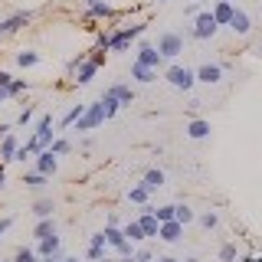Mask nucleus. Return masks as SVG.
I'll list each match as a JSON object with an SVG mask.
<instances>
[{
	"label": "nucleus",
	"mask_w": 262,
	"mask_h": 262,
	"mask_svg": "<svg viewBox=\"0 0 262 262\" xmlns=\"http://www.w3.org/2000/svg\"><path fill=\"white\" fill-rule=\"evenodd\" d=\"M229 30H233L236 36H246V33L252 30V20H249V13L236 7V13H233V23H229Z\"/></svg>",
	"instance_id": "13"
},
{
	"label": "nucleus",
	"mask_w": 262,
	"mask_h": 262,
	"mask_svg": "<svg viewBox=\"0 0 262 262\" xmlns=\"http://www.w3.org/2000/svg\"><path fill=\"white\" fill-rule=\"evenodd\" d=\"M13 85V76L10 72H0V89H10Z\"/></svg>",
	"instance_id": "39"
},
{
	"label": "nucleus",
	"mask_w": 262,
	"mask_h": 262,
	"mask_svg": "<svg viewBox=\"0 0 262 262\" xmlns=\"http://www.w3.org/2000/svg\"><path fill=\"white\" fill-rule=\"evenodd\" d=\"M125 236H128L131 243H141V239H147V236H144V229H141V223H138V220H135V223H128V226H125Z\"/></svg>",
	"instance_id": "28"
},
{
	"label": "nucleus",
	"mask_w": 262,
	"mask_h": 262,
	"mask_svg": "<svg viewBox=\"0 0 262 262\" xmlns=\"http://www.w3.org/2000/svg\"><path fill=\"white\" fill-rule=\"evenodd\" d=\"M105 246H108L105 233H95L92 236V246H89V259H92V262H102L105 259Z\"/></svg>",
	"instance_id": "15"
},
{
	"label": "nucleus",
	"mask_w": 262,
	"mask_h": 262,
	"mask_svg": "<svg viewBox=\"0 0 262 262\" xmlns=\"http://www.w3.org/2000/svg\"><path fill=\"white\" fill-rule=\"evenodd\" d=\"M184 13H187V16H196V13H200V7H196V4H187Z\"/></svg>",
	"instance_id": "42"
},
{
	"label": "nucleus",
	"mask_w": 262,
	"mask_h": 262,
	"mask_svg": "<svg viewBox=\"0 0 262 262\" xmlns=\"http://www.w3.org/2000/svg\"><path fill=\"white\" fill-rule=\"evenodd\" d=\"M23 184H27V187H43V184H46V174H39V170H33V174H23Z\"/></svg>",
	"instance_id": "33"
},
{
	"label": "nucleus",
	"mask_w": 262,
	"mask_h": 262,
	"mask_svg": "<svg viewBox=\"0 0 262 262\" xmlns=\"http://www.w3.org/2000/svg\"><path fill=\"white\" fill-rule=\"evenodd\" d=\"M49 151H53V154H66V151H69V141H66V138H56Z\"/></svg>",
	"instance_id": "37"
},
{
	"label": "nucleus",
	"mask_w": 262,
	"mask_h": 262,
	"mask_svg": "<svg viewBox=\"0 0 262 262\" xmlns=\"http://www.w3.org/2000/svg\"><path fill=\"white\" fill-rule=\"evenodd\" d=\"M59 252V236H46V239H39V256L49 259V256H56Z\"/></svg>",
	"instance_id": "23"
},
{
	"label": "nucleus",
	"mask_w": 262,
	"mask_h": 262,
	"mask_svg": "<svg viewBox=\"0 0 262 262\" xmlns=\"http://www.w3.org/2000/svg\"><path fill=\"white\" fill-rule=\"evenodd\" d=\"M141 33H144V23H131V27L112 30V49H115V53H125V49L131 46V39H138Z\"/></svg>",
	"instance_id": "1"
},
{
	"label": "nucleus",
	"mask_w": 262,
	"mask_h": 262,
	"mask_svg": "<svg viewBox=\"0 0 262 262\" xmlns=\"http://www.w3.org/2000/svg\"><path fill=\"white\" fill-rule=\"evenodd\" d=\"M243 262H262V259L259 256H249V259H243Z\"/></svg>",
	"instance_id": "46"
},
{
	"label": "nucleus",
	"mask_w": 262,
	"mask_h": 262,
	"mask_svg": "<svg viewBox=\"0 0 262 262\" xmlns=\"http://www.w3.org/2000/svg\"><path fill=\"white\" fill-rule=\"evenodd\" d=\"M4 180H7V170H4V161H0V187H4Z\"/></svg>",
	"instance_id": "45"
},
{
	"label": "nucleus",
	"mask_w": 262,
	"mask_h": 262,
	"mask_svg": "<svg viewBox=\"0 0 262 262\" xmlns=\"http://www.w3.org/2000/svg\"><path fill=\"white\" fill-rule=\"evenodd\" d=\"M161 262H180V259H161Z\"/></svg>",
	"instance_id": "48"
},
{
	"label": "nucleus",
	"mask_w": 262,
	"mask_h": 262,
	"mask_svg": "<svg viewBox=\"0 0 262 262\" xmlns=\"http://www.w3.org/2000/svg\"><path fill=\"white\" fill-rule=\"evenodd\" d=\"M7 135H10V125H0V141H4Z\"/></svg>",
	"instance_id": "44"
},
{
	"label": "nucleus",
	"mask_w": 262,
	"mask_h": 262,
	"mask_svg": "<svg viewBox=\"0 0 262 262\" xmlns=\"http://www.w3.org/2000/svg\"><path fill=\"white\" fill-rule=\"evenodd\" d=\"M56 158H59V154H53V151H49V147H46V151H39V158H36V170H39V174H56V167H59V161H56Z\"/></svg>",
	"instance_id": "11"
},
{
	"label": "nucleus",
	"mask_w": 262,
	"mask_h": 262,
	"mask_svg": "<svg viewBox=\"0 0 262 262\" xmlns=\"http://www.w3.org/2000/svg\"><path fill=\"white\" fill-rule=\"evenodd\" d=\"M98 62H102V49H98V56H92V59H85L76 69V82L79 85H85V82H92V76L98 72Z\"/></svg>",
	"instance_id": "7"
},
{
	"label": "nucleus",
	"mask_w": 262,
	"mask_h": 262,
	"mask_svg": "<svg viewBox=\"0 0 262 262\" xmlns=\"http://www.w3.org/2000/svg\"><path fill=\"white\" fill-rule=\"evenodd\" d=\"M16 151H20V144H16V138H13V131L0 141V161H16Z\"/></svg>",
	"instance_id": "16"
},
{
	"label": "nucleus",
	"mask_w": 262,
	"mask_h": 262,
	"mask_svg": "<svg viewBox=\"0 0 262 262\" xmlns=\"http://www.w3.org/2000/svg\"><path fill=\"white\" fill-rule=\"evenodd\" d=\"M30 20H33L30 10H16V13H10V16H4V20H0V36H7V33H16L20 27H27Z\"/></svg>",
	"instance_id": "6"
},
{
	"label": "nucleus",
	"mask_w": 262,
	"mask_h": 262,
	"mask_svg": "<svg viewBox=\"0 0 262 262\" xmlns=\"http://www.w3.org/2000/svg\"><path fill=\"white\" fill-rule=\"evenodd\" d=\"M216 30H220V23H216V16H213V10H200V13L193 16L190 36H193V39H210Z\"/></svg>",
	"instance_id": "2"
},
{
	"label": "nucleus",
	"mask_w": 262,
	"mask_h": 262,
	"mask_svg": "<svg viewBox=\"0 0 262 262\" xmlns=\"http://www.w3.org/2000/svg\"><path fill=\"white\" fill-rule=\"evenodd\" d=\"M112 92L118 95V102H121V105H131V102H135V92H131L128 85H112Z\"/></svg>",
	"instance_id": "31"
},
{
	"label": "nucleus",
	"mask_w": 262,
	"mask_h": 262,
	"mask_svg": "<svg viewBox=\"0 0 262 262\" xmlns=\"http://www.w3.org/2000/svg\"><path fill=\"white\" fill-rule=\"evenodd\" d=\"M151 213L158 216V223H167V220H177V203H164V207H151Z\"/></svg>",
	"instance_id": "22"
},
{
	"label": "nucleus",
	"mask_w": 262,
	"mask_h": 262,
	"mask_svg": "<svg viewBox=\"0 0 262 262\" xmlns=\"http://www.w3.org/2000/svg\"><path fill=\"white\" fill-rule=\"evenodd\" d=\"M220 79H223V66H216V62H207V66H200V69H196V82L216 85Z\"/></svg>",
	"instance_id": "10"
},
{
	"label": "nucleus",
	"mask_w": 262,
	"mask_h": 262,
	"mask_svg": "<svg viewBox=\"0 0 262 262\" xmlns=\"http://www.w3.org/2000/svg\"><path fill=\"white\" fill-rule=\"evenodd\" d=\"M82 4H85V7H89V4H95V0H82Z\"/></svg>",
	"instance_id": "49"
},
{
	"label": "nucleus",
	"mask_w": 262,
	"mask_h": 262,
	"mask_svg": "<svg viewBox=\"0 0 262 262\" xmlns=\"http://www.w3.org/2000/svg\"><path fill=\"white\" fill-rule=\"evenodd\" d=\"M16 62L27 69V66H36L39 62V53H33V49H23V53H16Z\"/></svg>",
	"instance_id": "30"
},
{
	"label": "nucleus",
	"mask_w": 262,
	"mask_h": 262,
	"mask_svg": "<svg viewBox=\"0 0 262 262\" xmlns=\"http://www.w3.org/2000/svg\"><path fill=\"white\" fill-rule=\"evenodd\" d=\"M16 262H36V252L27 249V246H20V249H16Z\"/></svg>",
	"instance_id": "34"
},
{
	"label": "nucleus",
	"mask_w": 262,
	"mask_h": 262,
	"mask_svg": "<svg viewBox=\"0 0 262 262\" xmlns=\"http://www.w3.org/2000/svg\"><path fill=\"white\" fill-rule=\"evenodd\" d=\"M167 82H170L174 89H184V92H187V89H193L196 72L187 69V66H170V69H167Z\"/></svg>",
	"instance_id": "4"
},
{
	"label": "nucleus",
	"mask_w": 262,
	"mask_h": 262,
	"mask_svg": "<svg viewBox=\"0 0 262 262\" xmlns=\"http://www.w3.org/2000/svg\"><path fill=\"white\" fill-rule=\"evenodd\" d=\"M158 53L164 59H177V56L184 53V36H177V33H161L158 36Z\"/></svg>",
	"instance_id": "3"
},
{
	"label": "nucleus",
	"mask_w": 262,
	"mask_h": 262,
	"mask_svg": "<svg viewBox=\"0 0 262 262\" xmlns=\"http://www.w3.org/2000/svg\"><path fill=\"white\" fill-rule=\"evenodd\" d=\"M233 13H236L233 0H216V4H213V16H216L220 27H229V23H233Z\"/></svg>",
	"instance_id": "9"
},
{
	"label": "nucleus",
	"mask_w": 262,
	"mask_h": 262,
	"mask_svg": "<svg viewBox=\"0 0 262 262\" xmlns=\"http://www.w3.org/2000/svg\"><path fill=\"white\" fill-rule=\"evenodd\" d=\"M102 105H105V118H115V112L121 108V102H118V95L112 92V89H105V95H102Z\"/></svg>",
	"instance_id": "20"
},
{
	"label": "nucleus",
	"mask_w": 262,
	"mask_h": 262,
	"mask_svg": "<svg viewBox=\"0 0 262 262\" xmlns=\"http://www.w3.org/2000/svg\"><path fill=\"white\" fill-rule=\"evenodd\" d=\"M102 262H121V259H102Z\"/></svg>",
	"instance_id": "47"
},
{
	"label": "nucleus",
	"mask_w": 262,
	"mask_h": 262,
	"mask_svg": "<svg viewBox=\"0 0 262 262\" xmlns=\"http://www.w3.org/2000/svg\"><path fill=\"white\" fill-rule=\"evenodd\" d=\"M131 79H138V82H154V79H158V69L135 62V66H131Z\"/></svg>",
	"instance_id": "18"
},
{
	"label": "nucleus",
	"mask_w": 262,
	"mask_h": 262,
	"mask_svg": "<svg viewBox=\"0 0 262 262\" xmlns=\"http://www.w3.org/2000/svg\"><path fill=\"white\" fill-rule=\"evenodd\" d=\"M138 223H141L144 236H158V233H161V223H158V216L151 213V207H144V216L138 220Z\"/></svg>",
	"instance_id": "17"
},
{
	"label": "nucleus",
	"mask_w": 262,
	"mask_h": 262,
	"mask_svg": "<svg viewBox=\"0 0 262 262\" xmlns=\"http://www.w3.org/2000/svg\"><path fill=\"white\" fill-rule=\"evenodd\" d=\"M193 216H196V213L190 210V207H187V203H177V223H193Z\"/></svg>",
	"instance_id": "32"
},
{
	"label": "nucleus",
	"mask_w": 262,
	"mask_h": 262,
	"mask_svg": "<svg viewBox=\"0 0 262 262\" xmlns=\"http://www.w3.org/2000/svg\"><path fill=\"white\" fill-rule=\"evenodd\" d=\"M105 121V105L102 102H95V105H89L85 108V115L76 121V131H92V128H98Z\"/></svg>",
	"instance_id": "5"
},
{
	"label": "nucleus",
	"mask_w": 262,
	"mask_h": 262,
	"mask_svg": "<svg viewBox=\"0 0 262 262\" xmlns=\"http://www.w3.org/2000/svg\"><path fill=\"white\" fill-rule=\"evenodd\" d=\"M7 98H10V89H0V105H4Z\"/></svg>",
	"instance_id": "43"
},
{
	"label": "nucleus",
	"mask_w": 262,
	"mask_h": 262,
	"mask_svg": "<svg viewBox=\"0 0 262 262\" xmlns=\"http://www.w3.org/2000/svg\"><path fill=\"white\" fill-rule=\"evenodd\" d=\"M105 239H108V246H125L128 243V236H125V229H118V226H105Z\"/></svg>",
	"instance_id": "24"
},
{
	"label": "nucleus",
	"mask_w": 262,
	"mask_h": 262,
	"mask_svg": "<svg viewBox=\"0 0 262 262\" xmlns=\"http://www.w3.org/2000/svg\"><path fill=\"white\" fill-rule=\"evenodd\" d=\"M10 223H13L10 216H4V220H0V239H4V233H7V229H10Z\"/></svg>",
	"instance_id": "41"
},
{
	"label": "nucleus",
	"mask_w": 262,
	"mask_h": 262,
	"mask_svg": "<svg viewBox=\"0 0 262 262\" xmlns=\"http://www.w3.org/2000/svg\"><path fill=\"white\" fill-rule=\"evenodd\" d=\"M187 262H196V259H187Z\"/></svg>",
	"instance_id": "51"
},
{
	"label": "nucleus",
	"mask_w": 262,
	"mask_h": 262,
	"mask_svg": "<svg viewBox=\"0 0 262 262\" xmlns=\"http://www.w3.org/2000/svg\"><path fill=\"white\" fill-rule=\"evenodd\" d=\"M33 236H36V239L56 236V223H53V216H49V220H39V223H36V229H33Z\"/></svg>",
	"instance_id": "25"
},
{
	"label": "nucleus",
	"mask_w": 262,
	"mask_h": 262,
	"mask_svg": "<svg viewBox=\"0 0 262 262\" xmlns=\"http://www.w3.org/2000/svg\"><path fill=\"white\" fill-rule=\"evenodd\" d=\"M20 92H27V82L13 79V85H10V95H20Z\"/></svg>",
	"instance_id": "38"
},
{
	"label": "nucleus",
	"mask_w": 262,
	"mask_h": 262,
	"mask_svg": "<svg viewBox=\"0 0 262 262\" xmlns=\"http://www.w3.org/2000/svg\"><path fill=\"white\" fill-rule=\"evenodd\" d=\"M30 118H33V108H30V105H27V108H23V112H20V118H16V121H20V125H27V121H30Z\"/></svg>",
	"instance_id": "40"
},
{
	"label": "nucleus",
	"mask_w": 262,
	"mask_h": 262,
	"mask_svg": "<svg viewBox=\"0 0 262 262\" xmlns=\"http://www.w3.org/2000/svg\"><path fill=\"white\" fill-rule=\"evenodd\" d=\"M187 135H190V138H196V141H200V138H207V135H210V121H203V118H193L190 125H187Z\"/></svg>",
	"instance_id": "21"
},
{
	"label": "nucleus",
	"mask_w": 262,
	"mask_h": 262,
	"mask_svg": "<svg viewBox=\"0 0 262 262\" xmlns=\"http://www.w3.org/2000/svg\"><path fill=\"white\" fill-rule=\"evenodd\" d=\"M158 4H167V0H158Z\"/></svg>",
	"instance_id": "50"
},
{
	"label": "nucleus",
	"mask_w": 262,
	"mask_h": 262,
	"mask_svg": "<svg viewBox=\"0 0 262 262\" xmlns=\"http://www.w3.org/2000/svg\"><path fill=\"white\" fill-rule=\"evenodd\" d=\"M141 184L147 187V190H158V187H164V170H147V174H144V180H141Z\"/></svg>",
	"instance_id": "26"
},
{
	"label": "nucleus",
	"mask_w": 262,
	"mask_h": 262,
	"mask_svg": "<svg viewBox=\"0 0 262 262\" xmlns=\"http://www.w3.org/2000/svg\"><path fill=\"white\" fill-rule=\"evenodd\" d=\"M138 62H141V66H151V69H158V66L164 62V56L158 53V46L141 43V46H138Z\"/></svg>",
	"instance_id": "8"
},
{
	"label": "nucleus",
	"mask_w": 262,
	"mask_h": 262,
	"mask_svg": "<svg viewBox=\"0 0 262 262\" xmlns=\"http://www.w3.org/2000/svg\"><path fill=\"white\" fill-rule=\"evenodd\" d=\"M220 259H223V262H236V246H223V249H220Z\"/></svg>",
	"instance_id": "35"
},
{
	"label": "nucleus",
	"mask_w": 262,
	"mask_h": 262,
	"mask_svg": "<svg viewBox=\"0 0 262 262\" xmlns=\"http://www.w3.org/2000/svg\"><path fill=\"white\" fill-rule=\"evenodd\" d=\"M85 108H89V105H72V108L59 118V125H62V128H72V125H76V121L82 118V115H85Z\"/></svg>",
	"instance_id": "19"
},
{
	"label": "nucleus",
	"mask_w": 262,
	"mask_h": 262,
	"mask_svg": "<svg viewBox=\"0 0 262 262\" xmlns=\"http://www.w3.org/2000/svg\"><path fill=\"white\" fill-rule=\"evenodd\" d=\"M180 233H184V223H177V220H167V223H161V239H167V243H177L180 239Z\"/></svg>",
	"instance_id": "14"
},
{
	"label": "nucleus",
	"mask_w": 262,
	"mask_h": 262,
	"mask_svg": "<svg viewBox=\"0 0 262 262\" xmlns=\"http://www.w3.org/2000/svg\"><path fill=\"white\" fill-rule=\"evenodd\" d=\"M53 200H49V196H43V200H36V203H33V213H36V216L39 220H49V216H53Z\"/></svg>",
	"instance_id": "27"
},
{
	"label": "nucleus",
	"mask_w": 262,
	"mask_h": 262,
	"mask_svg": "<svg viewBox=\"0 0 262 262\" xmlns=\"http://www.w3.org/2000/svg\"><path fill=\"white\" fill-rule=\"evenodd\" d=\"M95 16H105V20H108V16H115V7L108 0H95V4L85 7V20H95Z\"/></svg>",
	"instance_id": "12"
},
{
	"label": "nucleus",
	"mask_w": 262,
	"mask_h": 262,
	"mask_svg": "<svg viewBox=\"0 0 262 262\" xmlns=\"http://www.w3.org/2000/svg\"><path fill=\"white\" fill-rule=\"evenodd\" d=\"M89 262H92V259H89Z\"/></svg>",
	"instance_id": "52"
},
{
	"label": "nucleus",
	"mask_w": 262,
	"mask_h": 262,
	"mask_svg": "<svg viewBox=\"0 0 262 262\" xmlns=\"http://www.w3.org/2000/svg\"><path fill=\"white\" fill-rule=\"evenodd\" d=\"M147 196H151V190H147L144 184H138V187H131V190H128V200L131 203H144Z\"/></svg>",
	"instance_id": "29"
},
{
	"label": "nucleus",
	"mask_w": 262,
	"mask_h": 262,
	"mask_svg": "<svg viewBox=\"0 0 262 262\" xmlns=\"http://www.w3.org/2000/svg\"><path fill=\"white\" fill-rule=\"evenodd\" d=\"M200 223H203V229H213V226L220 223V220H216V213L210 210V213H203V216H200Z\"/></svg>",
	"instance_id": "36"
}]
</instances>
